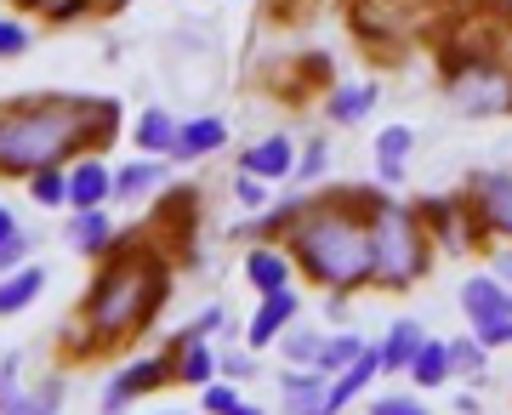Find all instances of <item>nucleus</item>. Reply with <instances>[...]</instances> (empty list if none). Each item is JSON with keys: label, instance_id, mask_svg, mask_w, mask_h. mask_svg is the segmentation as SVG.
Wrapping results in <instances>:
<instances>
[{"label": "nucleus", "instance_id": "obj_1", "mask_svg": "<svg viewBox=\"0 0 512 415\" xmlns=\"http://www.w3.org/2000/svg\"><path fill=\"white\" fill-rule=\"evenodd\" d=\"M120 137L114 97L35 91L0 103V177H29L40 165H69L74 154H103Z\"/></svg>", "mask_w": 512, "mask_h": 415}, {"label": "nucleus", "instance_id": "obj_2", "mask_svg": "<svg viewBox=\"0 0 512 415\" xmlns=\"http://www.w3.org/2000/svg\"><path fill=\"white\" fill-rule=\"evenodd\" d=\"M165 296H171V256L143 228L114 234L109 256H103V268L80 302V325L69 330V347L86 342L92 353H109V347L143 336L160 319Z\"/></svg>", "mask_w": 512, "mask_h": 415}, {"label": "nucleus", "instance_id": "obj_3", "mask_svg": "<svg viewBox=\"0 0 512 415\" xmlns=\"http://www.w3.org/2000/svg\"><path fill=\"white\" fill-rule=\"evenodd\" d=\"M382 188H330L319 199H302L296 222L285 228V251L319 290L353 296L370 285L376 251H370V205Z\"/></svg>", "mask_w": 512, "mask_h": 415}, {"label": "nucleus", "instance_id": "obj_4", "mask_svg": "<svg viewBox=\"0 0 512 415\" xmlns=\"http://www.w3.org/2000/svg\"><path fill=\"white\" fill-rule=\"evenodd\" d=\"M370 251H376L370 285H382V290H410L433 268V239H427L421 217L410 205H399L387 188L370 205Z\"/></svg>", "mask_w": 512, "mask_h": 415}, {"label": "nucleus", "instance_id": "obj_5", "mask_svg": "<svg viewBox=\"0 0 512 415\" xmlns=\"http://www.w3.org/2000/svg\"><path fill=\"white\" fill-rule=\"evenodd\" d=\"M444 91L461 114H512V57L495 46H467V52H444Z\"/></svg>", "mask_w": 512, "mask_h": 415}, {"label": "nucleus", "instance_id": "obj_6", "mask_svg": "<svg viewBox=\"0 0 512 415\" xmlns=\"http://www.w3.org/2000/svg\"><path fill=\"white\" fill-rule=\"evenodd\" d=\"M194 228H200V194H194V188H165L143 234L177 262V245L188 251V245H194Z\"/></svg>", "mask_w": 512, "mask_h": 415}, {"label": "nucleus", "instance_id": "obj_7", "mask_svg": "<svg viewBox=\"0 0 512 415\" xmlns=\"http://www.w3.org/2000/svg\"><path fill=\"white\" fill-rule=\"evenodd\" d=\"M177 381V370H171V353H154V359H137V364H120L109 376V387H103V415H126L137 398L160 393V387H171Z\"/></svg>", "mask_w": 512, "mask_h": 415}, {"label": "nucleus", "instance_id": "obj_8", "mask_svg": "<svg viewBox=\"0 0 512 415\" xmlns=\"http://www.w3.org/2000/svg\"><path fill=\"white\" fill-rule=\"evenodd\" d=\"M114 199V171L103 154H74L69 160V211H103Z\"/></svg>", "mask_w": 512, "mask_h": 415}, {"label": "nucleus", "instance_id": "obj_9", "mask_svg": "<svg viewBox=\"0 0 512 415\" xmlns=\"http://www.w3.org/2000/svg\"><path fill=\"white\" fill-rule=\"evenodd\" d=\"M467 194L484 217V234H501L512 245V171H484V177H473Z\"/></svg>", "mask_w": 512, "mask_h": 415}, {"label": "nucleus", "instance_id": "obj_10", "mask_svg": "<svg viewBox=\"0 0 512 415\" xmlns=\"http://www.w3.org/2000/svg\"><path fill=\"white\" fill-rule=\"evenodd\" d=\"M461 313L478 325H490V319H512V290L495 279V273H467L461 279Z\"/></svg>", "mask_w": 512, "mask_h": 415}, {"label": "nucleus", "instance_id": "obj_11", "mask_svg": "<svg viewBox=\"0 0 512 415\" xmlns=\"http://www.w3.org/2000/svg\"><path fill=\"white\" fill-rule=\"evenodd\" d=\"M239 171H251V177H262V182H291V171H296V137H285V131L256 137V143L239 154Z\"/></svg>", "mask_w": 512, "mask_h": 415}, {"label": "nucleus", "instance_id": "obj_12", "mask_svg": "<svg viewBox=\"0 0 512 415\" xmlns=\"http://www.w3.org/2000/svg\"><path fill=\"white\" fill-rule=\"evenodd\" d=\"M217 148H228V120H217V114H200V120H183V126H177V137H171V154H165V160L194 165V160H205V154H217Z\"/></svg>", "mask_w": 512, "mask_h": 415}, {"label": "nucleus", "instance_id": "obj_13", "mask_svg": "<svg viewBox=\"0 0 512 415\" xmlns=\"http://www.w3.org/2000/svg\"><path fill=\"white\" fill-rule=\"evenodd\" d=\"M18 353L0 359V415H57V387H40V393H23V370Z\"/></svg>", "mask_w": 512, "mask_h": 415}, {"label": "nucleus", "instance_id": "obj_14", "mask_svg": "<svg viewBox=\"0 0 512 415\" xmlns=\"http://www.w3.org/2000/svg\"><path fill=\"white\" fill-rule=\"evenodd\" d=\"M382 376V353L365 342V353L342 370V376H330V393H325V415H342L353 404V398H365L370 393V381Z\"/></svg>", "mask_w": 512, "mask_h": 415}, {"label": "nucleus", "instance_id": "obj_15", "mask_svg": "<svg viewBox=\"0 0 512 415\" xmlns=\"http://www.w3.org/2000/svg\"><path fill=\"white\" fill-rule=\"evenodd\" d=\"M291 251L285 245H268V239H256L251 251H245V279L256 285V296H274V290L291 285Z\"/></svg>", "mask_w": 512, "mask_h": 415}, {"label": "nucleus", "instance_id": "obj_16", "mask_svg": "<svg viewBox=\"0 0 512 415\" xmlns=\"http://www.w3.org/2000/svg\"><path fill=\"white\" fill-rule=\"evenodd\" d=\"M296 290L285 285V290H274V296H262V307H256V319L245 325V347H274L279 342V330L296 319Z\"/></svg>", "mask_w": 512, "mask_h": 415}, {"label": "nucleus", "instance_id": "obj_17", "mask_svg": "<svg viewBox=\"0 0 512 415\" xmlns=\"http://www.w3.org/2000/svg\"><path fill=\"white\" fill-rule=\"evenodd\" d=\"M325 393H330V376H319V370H285L279 376L285 415H325Z\"/></svg>", "mask_w": 512, "mask_h": 415}, {"label": "nucleus", "instance_id": "obj_18", "mask_svg": "<svg viewBox=\"0 0 512 415\" xmlns=\"http://www.w3.org/2000/svg\"><path fill=\"white\" fill-rule=\"evenodd\" d=\"M165 177H171V171H165V160H148V154L126 160L120 171H114V205H137V199L160 194Z\"/></svg>", "mask_w": 512, "mask_h": 415}, {"label": "nucleus", "instance_id": "obj_19", "mask_svg": "<svg viewBox=\"0 0 512 415\" xmlns=\"http://www.w3.org/2000/svg\"><path fill=\"white\" fill-rule=\"evenodd\" d=\"M410 154H416V131L410 126H387L382 137H376V177H382L387 194L404 188V165H410Z\"/></svg>", "mask_w": 512, "mask_h": 415}, {"label": "nucleus", "instance_id": "obj_20", "mask_svg": "<svg viewBox=\"0 0 512 415\" xmlns=\"http://www.w3.org/2000/svg\"><path fill=\"white\" fill-rule=\"evenodd\" d=\"M376 86H330L325 91V120L330 126H365L370 114H376Z\"/></svg>", "mask_w": 512, "mask_h": 415}, {"label": "nucleus", "instance_id": "obj_21", "mask_svg": "<svg viewBox=\"0 0 512 415\" xmlns=\"http://www.w3.org/2000/svg\"><path fill=\"white\" fill-rule=\"evenodd\" d=\"M40 290H46V268H40V262L12 268L6 279H0V319H12V313H23V307H35Z\"/></svg>", "mask_w": 512, "mask_h": 415}, {"label": "nucleus", "instance_id": "obj_22", "mask_svg": "<svg viewBox=\"0 0 512 415\" xmlns=\"http://www.w3.org/2000/svg\"><path fill=\"white\" fill-rule=\"evenodd\" d=\"M421 342H427L421 319H393L387 342L376 347V353H382V370H387V376H404V370H410V359H416V347H421Z\"/></svg>", "mask_w": 512, "mask_h": 415}, {"label": "nucleus", "instance_id": "obj_23", "mask_svg": "<svg viewBox=\"0 0 512 415\" xmlns=\"http://www.w3.org/2000/svg\"><path fill=\"white\" fill-rule=\"evenodd\" d=\"M69 245L80 256H109V245H114V222H109V211H74V222H69Z\"/></svg>", "mask_w": 512, "mask_h": 415}, {"label": "nucleus", "instance_id": "obj_24", "mask_svg": "<svg viewBox=\"0 0 512 415\" xmlns=\"http://www.w3.org/2000/svg\"><path fill=\"white\" fill-rule=\"evenodd\" d=\"M171 370L183 387H205V381H217V353L205 342H171Z\"/></svg>", "mask_w": 512, "mask_h": 415}, {"label": "nucleus", "instance_id": "obj_25", "mask_svg": "<svg viewBox=\"0 0 512 415\" xmlns=\"http://www.w3.org/2000/svg\"><path fill=\"white\" fill-rule=\"evenodd\" d=\"M404 376L416 381L421 393H433V387H444V381H450V347L427 336V342L416 347V359H410V370H404Z\"/></svg>", "mask_w": 512, "mask_h": 415}, {"label": "nucleus", "instance_id": "obj_26", "mask_svg": "<svg viewBox=\"0 0 512 415\" xmlns=\"http://www.w3.org/2000/svg\"><path fill=\"white\" fill-rule=\"evenodd\" d=\"M171 137H177V120H171L165 109H143V114H137V137H131V143H137V154L165 160V154H171Z\"/></svg>", "mask_w": 512, "mask_h": 415}, {"label": "nucleus", "instance_id": "obj_27", "mask_svg": "<svg viewBox=\"0 0 512 415\" xmlns=\"http://www.w3.org/2000/svg\"><path fill=\"white\" fill-rule=\"evenodd\" d=\"M319 347H325V330L319 325H285L279 330V353H285V364H296V370H313V359H319Z\"/></svg>", "mask_w": 512, "mask_h": 415}, {"label": "nucleus", "instance_id": "obj_28", "mask_svg": "<svg viewBox=\"0 0 512 415\" xmlns=\"http://www.w3.org/2000/svg\"><path fill=\"white\" fill-rule=\"evenodd\" d=\"M359 353H365V336H353V330H342V336H325V347H319L313 370H319V376H342V370H348Z\"/></svg>", "mask_w": 512, "mask_h": 415}, {"label": "nucleus", "instance_id": "obj_29", "mask_svg": "<svg viewBox=\"0 0 512 415\" xmlns=\"http://www.w3.org/2000/svg\"><path fill=\"white\" fill-rule=\"evenodd\" d=\"M29 199L46 205V211L69 205V171H63V165H40V171H29Z\"/></svg>", "mask_w": 512, "mask_h": 415}, {"label": "nucleus", "instance_id": "obj_30", "mask_svg": "<svg viewBox=\"0 0 512 415\" xmlns=\"http://www.w3.org/2000/svg\"><path fill=\"white\" fill-rule=\"evenodd\" d=\"M200 410L205 415H262L256 404H245V398H239L234 381H205V387H200Z\"/></svg>", "mask_w": 512, "mask_h": 415}, {"label": "nucleus", "instance_id": "obj_31", "mask_svg": "<svg viewBox=\"0 0 512 415\" xmlns=\"http://www.w3.org/2000/svg\"><path fill=\"white\" fill-rule=\"evenodd\" d=\"M450 347V376H484V359H490V347L478 342V336H456V342H444Z\"/></svg>", "mask_w": 512, "mask_h": 415}, {"label": "nucleus", "instance_id": "obj_32", "mask_svg": "<svg viewBox=\"0 0 512 415\" xmlns=\"http://www.w3.org/2000/svg\"><path fill=\"white\" fill-rule=\"evenodd\" d=\"M325 165H330V143H325V137H308V143L296 148L291 182H319V177H325Z\"/></svg>", "mask_w": 512, "mask_h": 415}, {"label": "nucleus", "instance_id": "obj_33", "mask_svg": "<svg viewBox=\"0 0 512 415\" xmlns=\"http://www.w3.org/2000/svg\"><path fill=\"white\" fill-rule=\"evenodd\" d=\"M234 199L245 205V211H268V205H274V182H262V177H251V171H239V177H234Z\"/></svg>", "mask_w": 512, "mask_h": 415}, {"label": "nucleus", "instance_id": "obj_34", "mask_svg": "<svg viewBox=\"0 0 512 415\" xmlns=\"http://www.w3.org/2000/svg\"><path fill=\"white\" fill-rule=\"evenodd\" d=\"M222 325H228V313H222V307H205L200 319H194L188 330H177L171 342H205V336H211V330H222Z\"/></svg>", "mask_w": 512, "mask_h": 415}, {"label": "nucleus", "instance_id": "obj_35", "mask_svg": "<svg viewBox=\"0 0 512 415\" xmlns=\"http://www.w3.org/2000/svg\"><path fill=\"white\" fill-rule=\"evenodd\" d=\"M29 251H35V239H29V234L6 239V245H0V279H6L12 268H23V262H29Z\"/></svg>", "mask_w": 512, "mask_h": 415}, {"label": "nucleus", "instance_id": "obj_36", "mask_svg": "<svg viewBox=\"0 0 512 415\" xmlns=\"http://www.w3.org/2000/svg\"><path fill=\"white\" fill-rule=\"evenodd\" d=\"M35 12L52 18V23H69V18H80V12H92V0H40Z\"/></svg>", "mask_w": 512, "mask_h": 415}, {"label": "nucleus", "instance_id": "obj_37", "mask_svg": "<svg viewBox=\"0 0 512 415\" xmlns=\"http://www.w3.org/2000/svg\"><path fill=\"white\" fill-rule=\"evenodd\" d=\"M18 52H29V29L0 18V57H18Z\"/></svg>", "mask_w": 512, "mask_h": 415}, {"label": "nucleus", "instance_id": "obj_38", "mask_svg": "<svg viewBox=\"0 0 512 415\" xmlns=\"http://www.w3.org/2000/svg\"><path fill=\"white\" fill-rule=\"evenodd\" d=\"M370 415H433V410H421L416 398H376Z\"/></svg>", "mask_w": 512, "mask_h": 415}, {"label": "nucleus", "instance_id": "obj_39", "mask_svg": "<svg viewBox=\"0 0 512 415\" xmlns=\"http://www.w3.org/2000/svg\"><path fill=\"white\" fill-rule=\"evenodd\" d=\"M473 336H478L484 347H507V342H512V319H490V325H478Z\"/></svg>", "mask_w": 512, "mask_h": 415}, {"label": "nucleus", "instance_id": "obj_40", "mask_svg": "<svg viewBox=\"0 0 512 415\" xmlns=\"http://www.w3.org/2000/svg\"><path fill=\"white\" fill-rule=\"evenodd\" d=\"M217 370H222L228 381H245V376L256 370V364H251V353H228V359H217Z\"/></svg>", "mask_w": 512, "mask_h": 415}, {"label": "nucleus", "instance_id": "obj_41", "mask_svg": "<svg viewBox=\"0 0 512 415\" xmlns=\"http://www.w3.org/2000/svg\"><path fill=\"white\" fill-rule=\"evenodd\" d=\"M490 273L501 279V285L512 290V245H495V256H490Z\"/></svg>", "mask_w": 512, "mask_h": 415}, {"label": "nucleus", "instance_id": "obj_42", "mask_svg": "<svg viewBox=\"0 0 512 415\" xmlns=\"http://www.w3.org/2000/svg\"><path fill=\"white\" fill-rule=\"evenodd\" d=\"M12 234H23V228H18V211H12V205H0V245H6Z\"/></svg>", "mask_w": 512, "mask_h": 415}, {"label": "nucleus", "instance_id": "obj_43", "mask_svg": "<svg viewBox=\"0 0 512 415\" xmlns=\"http://www.w3.org/2000/svg\"><path fill=\"white\" fill-rule=\"evenodd\" d=\"M484 6H490V12H495L501 23H512V0H484Z\"/></svg>", "mask_w": 512, "mask_h": 415}, {"label": "nucleus", "instance_id": "obj_44", "mask_svg": "<svg viewBox=\"0 0 512 415\" xmlns=\"http://www.w3.org/2000/svg\"><path fill=\"white\" fill-rule=\"evenodd\" d=\"M18 6H29V12H35V6H40V0H18Z\"/></svg>", "mask_w": 512, "mask_h": 415}, {"label": "nucleus", "instance_id": "obj_45", "mask_svg": "<svg viewBox=\"0 0 512 415\" xmlns=\"http://www.w3.org/2000/svg\"><path fill=\"white\" fill-rule=\"evenodd\" d=\"M165 415H188V410H165Z\"/></svg>", "mask_w": 512, "mask_h": 415}]
</instances>
